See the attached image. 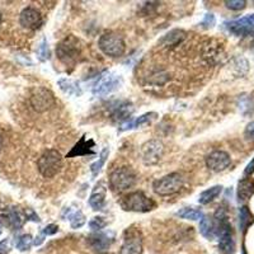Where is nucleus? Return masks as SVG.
I'll return each mask as SVG.
<instances>
[{
    "mask_svg": "<svg viewBox=\"0 0 254 254\" xmlns=\"http://www.w3.org/2000/svg\"><path fill=\"white\" fill-rule=\"evenodd\" d=\"M133 113V106L130 102H121L117 106H115L112 112V117L116 121L126 122L130 120L131 115Z\"/></svg>",
    "mask_w": 254,
    "mask_h": 254,
    "instance_id": "obj_17",
    "label": "nucleus"
},
{
    "mask_svg": "<svg viewBox=\"0 0 254 254\" xmlns=\"http://www.w3.org/2000/svg\"><path fill=\"white\" fill-rule=\"evenodd\" d=\"M246 1L243 0H230V1H225V5L231 10H240V9L246 8Z\"/></svg>",
    "mask_w": 254,
    "mask_h": 254,
    "instance_id": "obj_33",
    "label": "nucleus"
},
{
    "mask_svg": "<svg viewBox=\"0 0 254 254\" xmlns=\"http://www.w3.org/2000/svg\"><path fill=\"white\" fill-rule=\"evenodd\" d=\"M37 168L44 178H54L63 168V156L55 149H47L38 158Z\"/></svg>",
    "mask_w": 254,
    "mask_h": 254,
    "instance_id": "obj_1",
    "label": "nucleus"
},
{
    "mask_svg": "<svg viewBox=\"0 0 254 254\" xmlns=\"http://www.w3.org/2000/svg\"><path fill=\"white\" fill-rule=\"evenodd\" d=\"M69 219L70 225H71L72 229H79L85 224V216H84V214L80 210L75 211L74 214L69 215Z\"/></svg>",
    "mask_w": 254,
    "mask_h": 254,
    "instance_id": "obj_28",
    "label": "nucleus"
},
{
    "mask_svg": "<svg viewBox=\"0 0 254 254\" xmlns=\"http://www.w3.org/2000/svg\"><path fill=\"white\" fill-rule=\"evenodd\" d=\"M106 194H107V186H106V182L101 181L94 186L92 190V194L89 197L90 207L95 211L102 210L106 203Z\"/></svg>",
    "mask_w": 254,
    "mask_h": 254,
    "instance_id": "obj_13",
    "label": "nucleus"
},
{
    "mask_svg": "<svg viewBox=\"0 0 254 254\" xmlns=\"http://www.w3.org/2000/svg\"><path fill=\"white\" fill-rule=\"evenodd\" d=\"M19 23L23 28L29 29V31H36L42 26L44 19H42V15H41L38 9L33 8V6H27L20 12Z\"/></svg>",
    "mask_w": 254,
    "mask_h": 254,
    "instance_id": "obj_11",
    "label": "nucleus"
},
{
    "mask_svg": "<svg viewBox=\"0 0 254 254\" xmlns=\"http://www.w3.org/2000/svg\"><path fill=\"white\" fill-rule=\"evenodd\" d=\"M177 216L186 220H199L202 219V211L194 207H185L182 210L177 211Z\"/></svg>",
    "mask_w": 254,
    "mask_h": 254,
    "instance_id": "obj_23",
    "label": "nucleus"
},
{
    "mask_svg": "<svg viewBox=\"0 0 254 254\" xmlns=\"http://www.w3.org/2000/svg\"><path fill=\"white\" fill-rule=\"evenodd\" d=\"M240 229L243 231H246L251 224H253V215L249 211L248 207H242L240 208Z\"/></svg>",
    "mask_w": 254,
    "mask_h": 254,
    "instance_id": "obj_26",
    "label": "nucleus"
},
{
    "mask_svg": "<svg viewBox=\"0 0 254 254\" xmlns=\"http://www.w3.org/2000/svg\"><path fill=\"white\" fill-rule=\"evenodd\" d=\"M98 47L104 55L110 56V58H119V56L124 55L126 51V42L121 35L108 31L104 32L99 37Z\"/></svg>",
    "mask_w": 254,
    "mask_h": 254,
    "instance_id": "obj_4",
    "label": "nucleus"
},
{
    "mask_svg": "<svg viewBox=\"0 0 254 254\" xmlns=\"http://www.w3.org/2000/svg\"><path fill=\"white\" fill-rule=\"evenodd\" d=\"M32 244H33V239H32V237L29 234H24L22 235V237L18 238L17 240V249L20 252H26L28 251L29 248L32 247Z\"/></svg>",
    "mask_w": 254,
    "mask_h": 254,
    "instance_id": "obj_29",
    "label": "nucleus"
},
{
    "mask_svg": "<svg viewBox=\"0 0 254 254\" xmlns=\"http://www.w3.org/2000/svg\"><path fill=\"white\" fill-rule=\"evenodd\" d=\"M185 181L183 177L179 173H171L163 178L156 179L153 183V190L159 196H172V194L178 193L179 190H182Z\"/></svg>",
    "mask_w": 254,
    "mask_h": 254,
    "instance_id": "obj_6",
    "label": "nucleus"
},
{
    "mask_svg": "<svg viewBox=\"0 0 254 254\" xmlns=\"http://www.w3.org/2000/svg\"><path fill=\"white\" fill-rule=\"evenodd\" d=\"M88 242L93 247V249L102 253V252L108 251L110 246L112 244L113 234L110 235L107 233H95L88 238Z\"/></svg>",
    "mask_w": 254,
    "mask_h": 254,
    "instance_id": "obj_14",
    "label": "nucleus"
},
{
    "mask_svg": "<svg viewBox=\"0 0 254 254\" xmlns=\"http://www.w3.org/2000/svg\"><path fill=\"white\" fill-rule=\"evenodd\" d=\"M219 240V248L222 254H233L235 251V243L233 239V230L228 229L220 233Z\"/></svg>",
    "mask_w": 254,
    "mask_h": 254,
    "instance_id": "obj_18",
    "label": "nucleus"
},
{
    "mask_svg": "<svg viewBox=\"0 0 254 254\" xmlns=\"http://www.w3.org/2000/svg\"><path fill=\"white\" fill-rule=\"evenodd\" d=\"M94 141L92 139H87L85 136H83L80 140L75 144V146L72 147L71 151L66 155V158H76V156H84V155H93V147H94Z\"/></svg>",
    "mask_w": 254,
    "mask_h": 254,
    "instance_id": "obj_15",
    "label": "nucleus"
},
{
    "mask_svg": "<svg viewBox=\"0 0 254 254\" xmlns=\"http://www.w3.org/2000/svg\"><path fill=\"white\" fill-rule=\"evenodd\" d=\"M106 225H107V221H106V220H104V217H102V216H95L89 221V226H90V229H93V230L99 231V230H102V229L106 228Z\"/></svg>",
    "mask_w": 254,
    "mask_h": 254,
    "instance_id": "obj_31",
    "label": "nucleus"
},
{
    "mask_svg": "<svg viewBox=\"0 0 254 254\" xmlns=\"http://www.w3.org/2000/svg\"><path fill=\"white\" fill-rule=\"evenodd\" d=\"M1 20H3V18H1V14H0V24H1Z\"/></svg>",
    "mask_w": 254,
    "mask_h": 254,
    "instance_id": "obj_40",
    "label": "nucleus"
},
{
    "mask_svg": "<svg viewBox=\"0 0 254 254\" xmlns=\"http://www.w3.org/2000/svg\"><path fill=\"white\" fill-rule=\"evenodd\" d=\"M252 173H254V159L249 163L248 165H247L246 168V174H252Z\"/></svg>",
    "mask_w": 254,
    "mask_h": 254,
    "instance_id": "obj_38",
    "label": "nucleus"
},
{
    "mask_svg": "<svg viewBox=\"0 0 254 254\" xmlns=\"http://www.w3.org/2000/svg\"><path fill=\"white\" fill-rule=\"evenodd\" d=\"M0 147H1V137H0Z\"/></svg>",
    "mask_w": 254,
    "mask_h": 254,
    "instance_id": "obj_41",
    "label": "nucleus"
},
{
    "mask_svg": "<svg viewBox=\"0 0 254 254\" xmlns=\"http://www.w3.org/2000/svg\"><path fill=\"white\" fill-rule=\"evenodd\" d=\"M121 76L116 75L113 72H106L104 75L101 76L97 84L93 88V93L97 95H107L120 88L121 85Z\"/></svg>",
    "mask_w": 254,
    "mask_h": 254,
    "instance_id": "obj_10",
    "label": "nucleus"
},
{
    "mask_svg": "<svg viewBox=\"0 0 254 254\" xmlns=\"http://www.w3.org/2000/svg\"><path fill=\"white\" fill-rule=\"evenodd\" d=\"M37 56L41 61H46L50 56V51H49V45H47L46 40H44L41 42V45L38 46L37 50Z\"/></svg>",
    "mask_w": 254,
    "mask_h": 254,
    "instance_id": "obj_32",
    "label": "nucleus"
},
{
    "mask_svg": "<svg viewBox=\"0 0 254 254\" xmlns=\"http://www.w3.org/2000/svg\"><path fill=\"white\" fill-rule=\"evenodd\" d=\"M168 79H169V76H168V72L160 70V71H155L154 74H151V75L147 78V81H150V83H153V84H156V85H163V84L167 83Z\"/></svg>",
    "mask_w": 254,
    "mask_h": 254,
    "instance_id": "obj_30",
    "label": "nucleus"
},
{
    "mask_svg": "<svg viewBox=\"0 0 254 254\" xmlns=\"http://www.w3.org/2000/svg\"><path fill=\"white\" fill-rule=\"evenodd\" d=\"M246 136L249 140H254V122H251V124L247 126Z\"/></svg>",
    "mask_w": 254,
    "mask_h": 254,
    "instance_id": "obj_36",
    "label": "nucleus"
},
{
    "mask_svg": "<svg viewBox=\"0 0 254 254\" xmlns=\"http://www.w3.org/2000/svg\"><path fill=\"white\" fill-rule=\"evenodd\" d=\"M9 253V246H8V240H3L0 242V254H8Z\"/></svg>",
    "mask_w": 254,
    "mask_h": 254,
    "instance_id": "obj_37",
    "label": "nucleus"
},
{
    "mask_svg": "<svg viewBox=\"0 0 254 254\" xmlns=\"http://www.w3.org/2000/svg\"><path fill=\"white\" fill-rule=\"evenodd\" d=\"M59 231V226L55 224H50L44 229V235H55Z\"/></svg>",
    "mask_w": 254,
    "mask_h": 254,
    "instance_id": "obj_34",
    "label": "nucleus"
},
{
    "mask_svg": "<svg viewBox=\"0 0 254 254\" xmlns=\"http://www.w3.org/2000/svg\"><path fill=\"white\" fill-rule=\"evenodd\" d=\"M56 104L54 93L46 88H37L31 97V106L36 112H46Z\"/></svg>",
    "mask_w": 254,
    "mask_h": 254,
    "instance_id": "obj_9",
    "label": "nucleus"
},
{
    "mask_svg": "<svg viewBox=\"0 0 254 254\" xmlns=\"http://www.w3.org/2000/svg\"><path fill=\"white\" fill-rule=\"evenodd\" d=\"M80 42L74 36H66L56 46V55L59 60L66 65V66H74L80 56Z\"/></svg>",
    "mask_w": 254,
    "mask_h": 254,
    "instance_id": "obj_2",
    "label": "nucleus"
},
{
    "mask_svg": "<svg viewBox=\"0 0 254 254\" xmlns=\"http://www.w3.org/2000/svg\"><path fill=\"white\" fill-rule=\"evenodd\" d=\"M59 87H60V89L67 95H75V97H79V95H81V93H83L78 81L71 80V79L67 78L60 79V80H59Z\"/></svg>",
    "mask_w": 254,
    "mask_h": 254,
    "instance_id": "obj_20",
    "label": "nucleus"
},
{
    "mask_svg": "<svg viewBox=\"0 0 254 254\" xmlns=\"http://www.w3.org/2000/svg\"><path fill=\"white\" fill-rule=\"evenodd\" d=\"M3 233V225H1V222H0V234Z\"/></svg>",
    "mask_w": 254,
    "mask_h": 254,
    "instance_id": "obj_39",
    "label": "nucleus"
},
{
    "mask_svg": "<svg viewBox=\"0 0 254 254\" xmlns=\"http://www.w3.org/2000/svg\"><path fill=\"white\" fill-rule=\"evenodd\" d=\"M142 253V235L140 230L135 228L127 229L124 234L120 254H141Z\"/></svg>",
    "mask_w": 254,
    "mask_h": 254,
    "instance_id": "obj_8",
    "label": "nucleus"
},
{
    "mask_svg": "<svg viewBox=\"0 0 254 254\" xmlns=\"http://www.w3.org/2000/svg\"><path fill=\"white\" fill-rule=\"evenodd\" d=\"M110 187L112 188L113 192H126L137 182V176H136L135 171L130 167H121L117 168L112 173L110 174Z\"/></svg>",
    "mask_w": 254,
    "mask_h": 254,
    "instance_id": "obj_3",
    "label": "nucleus"
},
{
    "mask_svg": "<svg viewBox=\"0 0 254 254\" xmlns=\"http://www.w3.org/2000/svg\"><path fill=\"white\" fill-rule=\"evenodd\" d=\"M121 206L126 211L133 212H149L156 207V203L153 198L147 197L141 190L131 192L125 196L121 201Z\"/></svg>",
    "mask_w": 254,
    "mask_h": 254,
    "instance_id": "obj_5",
    "label": "nucleus"
},
{
    "mask_svg": "<svg viewBox=\"0 0 254 254\" xmlns=\"http://www.w3.org/2000/svg\"><path fill=\"white\" fill-rule=\"evenodd\" d=\"M108 155H110V149H108V147H104L103 150H102L101 155H99L98 160L90 165V171H92L93 176H98L99 172H101L102 168H103L104 163L107 162Z\"/></svg>",
    "mask_w": 254,
    "mask_h": 254,
    "instance_id": "obj_24",
    "label": "nucleus"
},
{
    "mask_svg": "<svg viewBox=\"0 0 254 254\" xmlns=\"http://www.w3.org/2000/svg\"><path fill=\"white\" fill-rule=\"evenodd\" d=\"M186 38V32L182 29H174L169 33L164 36L162 40L159 41V45L165 49H173V47L178 46L179 44H182L183 40Z\"/></svg>",
    "mask_w": 254,
    "mask_h": 254,
    "instance_id": "obj_16",
    "label": "nucleus"
},
{
    "mask_svg": "<svg viewBox=\"0 0 254 254\" xmlns=\"http://www.w3.org/2000/svg\"><path fill=\"white\" fill-rule=\"evenodd\" d=\"M8 221L14 230H18V229L22 228V225H23L24 219L17 208H12L8 212Z\"/></svg>",
    "mask_w": 254,
    "mask_h": 254,
    "instance_id": "obj_25",
    "label": "nucleus"
},
{
    "mask_svg": "<svg viewBox=\"0 0 254 254\" xmlns=\"http://www.w3.org/2000/svg\"><path fill=\"white\" fill-rule=\"evenodd\" d=\"M231 159L228 153L222 150H215L206 158V167L212 172H222L230 165Z\"/></svg>",
    "mask_w": 254,
    "mask_h": 254,
    "instance_id": "obj_12",
    "label": "nucleus"
},
{
    "mask_svg": "<svg viewBox=\"0 0 254 254\" xmlns=\"http://www.w3.org/2000/svg\"><path fill=\"white\" fill-rule=\"evenodd\" d=\"M221 186H215V187H211L208 190H203L202 193L199 194L198 202L201 205H207V203L212 202L220 193H221Z\"/></svg>",
    "mask_w": 254,
    "mask_h": 254,
    "instance_id": "obj_22",
    "label": "nucleus"
},
{
    "mask_svg": "<svg viewBox=\"0 0 254 254\" xmlns=\"http://www.w3.org/2000/svg\"><path fill=\"white\" fill-rule=\"evenodd\" d=\"M215 24V17L212 14H206L205 19L202 22V26L205 28H208V27H212Z\"/></svg>",
    "mask_w": 254,
    "mask_h": 254,
    "instance_id": "obj_35",
    "label": "nucleus"
},
{
    "mask_svg": "<svg viewBox=\"0 0 254 254\" xmlns=\"http://www.w3.org/2000/svg\"><path fill=\"white\" fill-rule=\"evenodd\" d=\"M254 194V179L244 178L238 185V198L240 201L249 199Z\"/></svg>",
    "mask_w": 254,
    "mask_h": 254,
    "instance_id": "obj_19",
    "label": "nucleus"
},
{
    "mask_svg": "<svg viewBox=\"0 0 254 254\" xmlns=\"http://www.w3.org/2000/svg\"><path fill=\"white\" fill-rule=\"evenodd\" d=\"M156 119H158V113L156 112L145 113V115L140 116L139 119L136 120V121L132 122V128L133 127H141V126H146V125H150L151 122L155 121Z\"/></svg>",
    "mask_w": 254,
    "mask_h": 254,
    "instance_id": "obj_27",
    "label": "nucleus"
},
{
    "mask_svg": "<svg viewBox=\"0 0 254 254\" xmlns=\"http://www.w3.org/2000/svg\"><path fill=\"white\" fill-rule=\"evenodd\" d=\"M199 233L208 240H212L216 237L215 224L208 216H202V219L199 221Z\"/></svg>",
    "mask_w": 254,
    "mask_h": 254,
    "instance_id": "obj_21",
    "label": "nucleus"
},
{
    "mask_svg": "<svg viewBox=\"0 0 254 254\" xmlns=\"http://www.w3.org/2000/svg\"><path fill=\"white\" fill-rule=\"evenodd\" d=\"M164 153V145L159 140H149L141 146V160L145 165H156Z\"/></svg>",
    "mask_w": 254,
    "mask_h": 254,
    "instance_id": "obj_7",
    "label": "nucleus"
}]
</instances>
